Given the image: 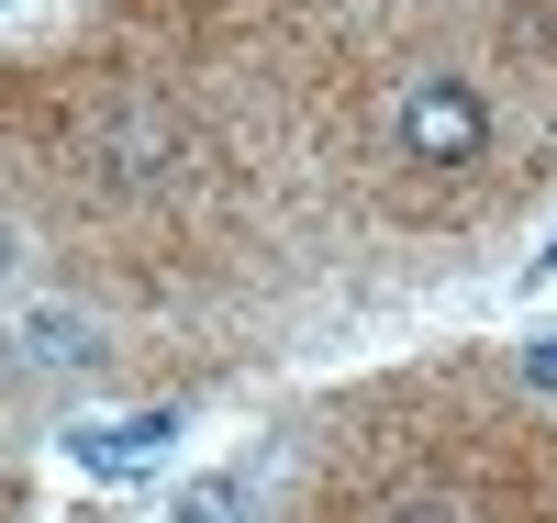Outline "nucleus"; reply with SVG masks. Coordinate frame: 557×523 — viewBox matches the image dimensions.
<instances>
[{"label":"nucleus","mask_w":557,"mask_h":523,"mask_svg":"<svg viewBox=\"0 0 557 523\" xmlns=\"http://www.w3.org/2000/svg\"><path fill=\"white\" fill-rule=\"evenodd\" d=\"M23 335H34V357H45V368H78V357H89V335H78L67 312H34Z\"/></svg>","instance_id":"nucleus-3"},{"label":"nucleus","mask_w":557,"mask_h":523,"mask_svg":"<svg viewBox=\"0 0 557 523\" xmlns=\"http://www.w3.org/2000/svg\"><path fill=\"white\" fill-rule=\"evenodd\" d=\"M391 157L424 167V178L491 167V101H480L469 78H401V101H391Z\"/></svg>","instance_id":"nucleus-1"},{"label":"nucleus","mask_w":557,"mask_h":523,"mask_svg":"<svg viewBox=\"0 0 557 523\" xmlns=\"http://www.w3.org/2000/svg\"><path fill=\"white\" fill-rule=\"evenodd\" d=\"M401 523H457V512H401Z\"/></svg>","instance_id":"nucleus-6"},{"label":"nucleus","mask_w":557,"mask_h":523,"mask_svg":"<svg viewBox=\"0 0 557 523\" xmlns=\"http://www.w3.org/2000/svg\"><path fill=\"white\" fill-rule=\"evenodd\" d=\"M178 446V412H123V423H78L67 457L89 468V480H134V468H157Z\"/></svg>","instance_id":"nucleus-2"},{"label":"nucleus","mask_w":557,"mask_h":523,"mask_svg":"<svg viewBox=\"0 0 557 523\" xmlns=\"http://www.w3.org/2000/svg\"><path fill=\"white\" fill-rule=\"evenodd\" d=\"M178 523H246V490H235V480H201V490H178Z\"/></svg>","instance_id":"nucleus-4"},{"label":"nucleus","mask_w":557,"mask_h":523,"mask_svg":"<svg viewBox=\"0 0 557 523\" xmlns=\"http://www.w3.org/2000/svg\"><path fill=\"white\" fill-rule=\"evenodd\" d=\"M524 368H535V378H557V335H546V346H535V357H524Z\"/></svg>","instance_id":"nucleus-5"}]
</instances>
